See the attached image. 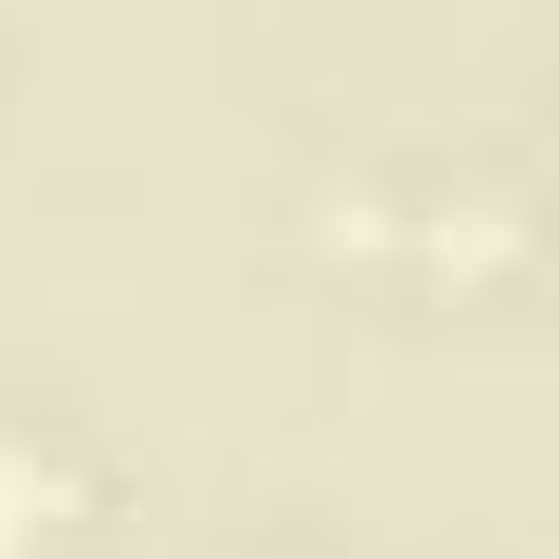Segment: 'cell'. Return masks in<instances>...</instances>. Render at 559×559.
<instances>
[{
	"mask_svg": "<svg viewBox=\"0 0 559 559\" xmlns=\"http://www.w3.org/2000/svg\"><path fill=\"white\" fill-rule=\"evenodd\" d=\"M52 521H66V455L39 429H0V547H26Z\"/></svg>",
	"mask_w": 559,
	"mask_h": 559,
	"instance_id": "6da1fadb",
	"label": "cell"
},
{
	"mask_svg": "<svg viewBox=\"0 0 559 559\" xmlns=\"http://www.w3.org/2000/svg\"><path fill=\"white\" fill-rule=\"evenodd\" d=\"M261 559H274V547H261Z\"/></svg>",
	"mask_w": 559,
	"mask_h": 559,
	"instance_id": "7a4b0ae2",
	"label": "cell"
}]
</instances>
